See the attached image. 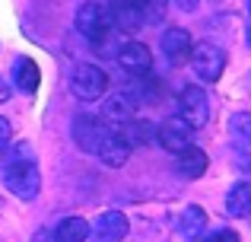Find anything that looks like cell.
<instances>
[{
	"label": "cell",
	"instance_id": "52a82bcc",
	"mask_svg": "<svg viewBox=\"0 0 251 242\" xmlns=\"http://www.w3.org/2000/svg\"><path fill=\"white\" fill-rule=\"evenodd\" d=\"M127 236V217L121 211H105L89 223V239L92 242H121Z\"/></svg>",
	"mask_w": 251,
	"mask_h": 242
},
{
	"label": "cell",
	"instance_id": "ac0fdd59",
	"mask_svg": "<svg viewBox=\"0 0 251 242\" xmlns=\"http://www.w3.org/2000/svg\"><path fill=\"white\" fill-rule=\"evenodd\" d=\"M181 236L188 242H197V236H201L203 230H207V211L203 207H188V211L181 214Z\"/></svg>",
	"mask_w": 251,
	"mask_h": 242
},
{
	"label": "cell",
	"instance_id": "484cf974",
	"mask_svg": "<svg viewBox=\"0 0 251 242\" xmlns=\"http://www.w3.org/2000/svg\"><path fill=\"white\" fill-rule=\"evenodd\" d=\"M248 13H251V0H248ZM248 45H251V19H248Z\"/></svg>",
	"mask_w": 251,
	"mask_h": 242
},
{
	"label": "cell",
	"instance_id": "7a4b0ae2",
	"mask_svg": "<svg viewBox=\"0 0 251 242\" xmlns=\"http://www.w3.org/2000/svg\"><path fill=\"white\" fill-rule=\"evenodd\" d=\"M70 89H74L76 99L96 102L108 89V74L102 67H96V64H76L74 74H70Z\"/></svg>",
	"mask_w": 251,
	"mask_h": 242
},
{
	"label": "cell",
	"instance_id": "e0dca14e",
	"mask_svg": "<svg viewBox=\"0 0 251 242\" xmlns=\"http://www.w3.org/2000/svg\"><path fill=\"white\" fill-rule=\"evenodd\" d=\"M89 239V223L83 217H64L54 230V242H86Z\"/></svg>",
	"mask_w": 251,
	"mask_h": 242
},
{
	"label": "cell",
	"instance_id": "7402d4cb",
	"mask_svg": "<svg viewBox=\"0 0 251 242\" xmlns=\"http://www.w3.org/2000/svg\"><path fill=\"white\" fill-rule=\"evenodd\" d=\"M10 140H13V128H10V121H6L3 115H0V153H6Z\"/></svg>",
	"mask_w": 251,
	"mask_h": 242
},
{
	"label": "cell",
	"instance_id": "2e32d148",
	"mask_svg": "<svg viewBox=\"0 0 251 242\" xmlns=\"http://www.w3.org/2000/svg\"><path fill=\"white\" fill-rule=\"evenodd\" d=\"M229 217H251V182H235L226 194Z\"/></svg>",
	"mask_w": 251,
	"mask_h": 242
},
{
	"label": "cell",
	"instance_id": "30bf717a",
	"mask_svg": "<svg viewBox=\"0 0 251 242\" xmlns=\"http://www.w3.org/2000/svg\"><path fill=\"white\" fill-rule=\"evenodd\" d=\"M118 64H121L127 74L143 77V74H150V67H153V54H150V48L140 45V42H124L121 48H118Z\"/></svg>",
	"mask_w": 251,
	"mask_h": 242
},
{
	"label": "cell",
	"instance_id": "44dd1931",
	"mask_svg": "<svg viewBox=\"0 0 251 242\" xmlns=\"http://www.w3.org/2000/svg\"><path fill=\"white\" fill-rule=\"evenodd\" d=\"M140 3V13H143V23H159L166 16V3L169 0H137Z\"/></svg>",
	"mask_w": 251,
	"mask_h": 242
},
{
	"label": "cell",
	"instance_id": "6da1fadb",
	"mask_svg": "<svg viewBox=\"0 0 251 242\" xmlns=\"http://www.w3.org/2000/svg\"><path fill=\"white\" fill-rule=\"evenodd\" d=\"M0 175H3V185L10 188L16 198H23V201H35L38 198L42 175H38V162H35V156H32L29 143H19L16 150H10V153L3 156Z\"/></svg>",
	"mask_w": 251,
	"mask_h": 242
},
{
	"label": "cell",
	"instance_id": "3957f363",
	"mask_svg": "<svg viewBox=\"0 0 251 242\" xmlns=\"http://www.w3.org/2000/svg\"><path fill=\"white\" fill-rule=\"evenodd\" d=\"M74 23H76V32H80L83 38H89L92 45L105 42V35H108V29H111L108 10H105L102 3H96V0H86V3H80Z\"/></svg>",
	"mask_w": 251,
	"mask_h": 242
},
{
	"label": "cell",
	"instance_id": "9a60e30c",
	"mask_svg": "<svg viewBox=\"0 0 251 242\" xmlns=\"http://www.w3.org/2000/svg\"><path fill=\"white\" fill-rule=\"evenodd\" d=\"M13 80H16L19 93H35L38 89V80H42V74H38V64L32 61V57H16V64H13Z\"/></svg>",
	"mask_w": 251,
	"mask_h": 242
},
{
	"label": "cell",
	"instance_id": "8992f818",
	"mask_svg": "<svg viewBox=\"0 0 251 242\" xmlns=\"http://www.w3.org/2000/svg\"><path fill=\"white\" fill-rule=\"evenodd\" d=\"M178 115L191 124V128H203L210 121V99L201 86H184L178 96Z\"/></svg>",
	"mask_w": 251,
	"mask_h": 242
},
{
	"label": "cell",
	"instance_id": "9c48e42d",
	"mask_svg": "<svg viewBox=\"0 0 251 242\" xmlns=\"http://www.w3.org/2000/svg\"><path fill=\"white\" fill-rule=\"evenodd\" d=\"M130 143L124 140V134L121 131H105V137H102V143H99V160L105 162V166H111V169H121L124 162L130 160Z\"/></svg>",
	"mask_w": 251,
	"mask_h": 242
},
{
	"label": "cell",
	"instance_id": "d6986e66",
	"mask_svg": "<svg viewBox=\"0 0 251 242\" xmlns=\"http://www.w3.org/2000/svg\"><path fill=\"white\" fill-rule=\"evenodd\" d=\"M118 131L124 134V140H127L130 147H137V143H150V140L156 137V128H153V124H150V121H140L137 115H134L130 121H124Z\"/></svg>",
	"mask_w": 251,
	"mask_h": 242
},
{
	"label": "cell",
	"instance_id": "5b68a950",
	"mask_svg": "<svg viewBox=\"0 0 251 242\" xmlns=\"http://www.w3.org/2000/svg\"><path fill=\"white\" fill-rule=\"evenodd\" d=\"M156 140H159L162 150H169V153H181V150H188L191 143H194V128H191L181 115H172V118H166L156 128Z\"/></svg>",
	"mask_w": 251,
	"mask_h": 242
},
{
	"label": "cell",
	"instance_id": "603a6c76",
	"mask_svg": "<svg viewBox=\"0 0 251 242\" xmlns=\"http://www.w3.org/2000/svg\"><path fill=\"white\" fill-rule=\"evenodd\" d=\"M203 242H239V233L235 230H216V233H210Z\"/></svg>",
	"mask_w": 251,
	"mask_h": 242
},
{
	"label": "cell",
	"instance_id": "ffe728a7",
	"mask_svg": "<svg viewBox=\"0 0 251 242\" xmlns=\"http://www.w3.org/2000/svg\"><path fill=\"white\" fill-rule=\"evenodd\" d=\"M229 131H232V137L239 143L251 147V112H235L232 118H229Z\"/></svg>",
	"mask_w": 251,
	"mask_h": 242
},
{
	"label": "cell",
	"instance_id": "7c38bea8",
	"mask_svg": "<svg viewBox=\"0 0 251 242\" xmlns=\"http://www.w3.org/2000/svg\"><path fill=\"white\" fill-rule=\"evenodd\" d=\"M162 54L169 57L172 64H184L191 57V48H194V38L184 29H166L162 32Z\"/></svg>",
	"mask_w": 251,
	"mask_h": 242
},
{
	"label": "cell",
	"instance_id": "ba28073f",
	"mask_svg": "<svg viewBox=\"0 0 251 242\" xmlns=\"http://www.w3.org/2000/svg\"><path fill=\"white\" fill-rule=\"evenodd\" d=\"M105 121L102 118H96V115H76V121H74V140H76V147L83 150V153H96L99 150V143H102V137H105Z\"/></svg>",
	"mask_w": 251,
	"mask_h": 242
},
{
	"label": "cell",
	"instance_id": "5bb4252c",
	"mask_svg": "<svg viewBox=\"0 0 251 242\" xmlns=\"http://www.w3.org/2000/svg\"><path fill=\"white\" fill-rule=\"evenodd\" d=\"M207 153H203V150H197L194 143H191L188 150H181V153H178V172L184 175V179H201L203 172H207Z\"/></svg>",
	"mask_w": 251,
	"mask_h": 242
},
{
	"label": "cell",
	"instance_id": "4fadbf2b",
	"mask_svg": "<svg viewBox=\"0 0 251 242\" xmlns=\"http://www.w3.org/2000/svg\"><path fill=\"white\" fill-rule=\"evenodd\" d=\"M108 16H111V26H118L124 32H137L143 26V13L137 0H111Z\"/></svg>",
	"mask_w": 251,
	"mask_h": 242
},
{
	"label": "cell",
	"instance_id": "cb8c5ba5",
	"mask_svg": "<svg viewBox=\"0 0 251 242\" xmlns=\"http://www.w3.org/2000/svg\"><path fill=\"white\" fill-rule=\"evenodd\" d=\"M172 3H175L181 13H194L197 6H201V0H172Z\"/></svg>",
	"mask_w": 251,
	"mask_h": 242
},
{
	"label": "cell",
	"instance_id": "d4e9b609",
	"mask_svg": "<svg viewBox=\"0 0 251 242\" xmlns=\"http://www.w3.org/2000/svg\"><path fill=\"white\" fill-rule=\"evenodd\" d=\"M6 99H10V86L0 80V102H6Z\"/></svg>",
	"mask_w": 251,
	"mask_h": 242
},
{
	"label": "cell",
	"instance_id": "277c9868",
	"mask_svg": "<svg viewBox=\"0 0 251 242\" xmlns=\"http://www.w3.org/2000/svg\"><path fill=\"white\" fill-rule=\"evenodd\" d=\"M188 61H191V67H194L197 80H203V83H216L223 77V67H226V54H223L213 42H197L194 48H191Z\"/></svg>",
	"mask_w": 251,
	"mask_h": 242
},
{
	"label": "cell",
	"instance_id": "8fae6325",
	"mask_svg": "<svg viewBox=\"0 0 251 242\" xmlns=\"http://www.w3.org/2000/svg\"><path fill=\"white\" fill-rule=\"evenodd\" d=\"M137 115V102L130 93H115V96H105V106H102V121L105 124H115L121 128L124 121H130Z\"/></svg>",
	"mask_w": 251,
	"mask_h": 242
}]
</instances>
